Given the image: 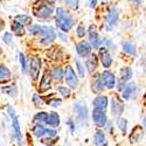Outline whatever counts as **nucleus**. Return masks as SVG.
I'll list each match as a JSON object with an SVG mask.
<instances>
[{
  "instance_id": "a19ab883",
  "label": "nucleus",
  "mask_w": 146,
  "mask_h": 146,
  "mask_svg": "<svg viewBox=\"0 0 146 146\" xmlns=\"http://www.w3.org/2000/svg\"><path fill=\"white\" fill-rule=\"evenodd\" d=\"M4 41H5L7 44H11V43H12V36H11V33H5V35H4Z\"/></svg>"
},
{
  "instance_id": "0eeeda50",
  "label": "nucleus",
  "mask_w": 146,
  "mask_h": 146,
  "mask_svg": "<svg viewBox=\"0 0 146 146\" xmlns=\"http://www.w3.org/2000/svg\"><path fill=\"white\" fill-rule=\"evenodd\" d=\"M29 74L32 76L33 80H36L39 76V72H40V68H41V61L39 57H32L31 60V63H29Z\"/></svg>"
},
{
  "instance_id": "423d86ee",
  "label": "nucleus",
  "mask_w": 146,
  "mask_h": 146,
  "mask_svg": "<svg viewBox=\"0 0 146 146\" xmlns=\"http://www.w3.org/2000/svg\"><path fill=\"white\" fill-rule=\"evenodd\" d=\"M41 36H42L41 42L43 44H49L55 40L56 34H55V32H54V29L52 27H42Z\"/></svg>"
},
{
  "instance_id": "c85d7f7f",
  "label": "nucleus",
  "mask_w": 146,
  "mask_h": 146,
  "mask_svg": "<svg viewBox=\"0 0 146 146\" xmlns=\"http://www.w3.org/2000/svg\"><path fill=\"white\" fill-rule=\"evenodd\" d=\"M120 80H123V81H129L131 77H132V70L130 68H123L120 70Z\"/></svg>"
},
{
  "instance_id": "bb28decb",
  "label": "nucleus",
  "mask_w": 146,
  "mask_h": 146,
  "mask_svg": "<svg viewBox=\"0 0 146 146\" xmlns=\"http://www.w3.org/2000/svg\"><path fill=\"white\" fill-rule=\"evenodd\" d=\"M50 75H52V78H53V80H55V81H60L61 78H62V76H63L62 68H60V67H55V68L52 70Z\"/></svg>"
},
{
  "instance_id": "9b49d317",
  "label": "nucleus",
  "mask_w": 146,
  "mask_h": 146,
  "mask_svg": "<svg viewBox=\"0 0 146 146\" xmlns=\"http://www.w3.org/2000/svg\"><path fill=\"white\" fill-rule=\"evenodd\" d=\"M105 87L109 88V89H112L115 87V83H116V78H115V75L112 74L111 71H104L103 74L101 75Z\"/></svg>"
},
{
  "instance_id": "ddd939ff",
  "label": "nucleus",
  "mask_w": 146,
  "mask_h": 146,
  "mask_svg": "<svg viewBox=\"0 0 146 146\" xmlns=\"http://www.w3.org/2000/svg\"><path fill=\"white\" fill-rule=\"evenodd\" d=\"M50 84H52V75H50V72L46 71L43 74V76H42L41 82H40V92L47 91L50 88Z\"/></svg>"
},
{
  "instance_id": "c756f323",
  "label": "nucleus",
  "mask_w": 146,
  "mask_h": 146,
  "mask_svg": "<svg viewBox=\"0 0 146 146\" xmlns=\"http://www.w3.org/2000/svg\"><path fill=\"white\" fill-rule=\"evenodd\" d=\"M31 18L28 15H18L15 17L14 21L18 23H21V25H27V23H31Z\"/></svg>"
},
{
  "instance_id": "1a4fd4ad",
  "label": "nucleus",
  "mask_w": 146,
  "mask_h": 146,
  "mask_svg": "<svg viewBox=\"0 0 146 146\" xmlns=\"http://www.w3.org/2000/svg\"><path fill=\"white\" fill-rule=\"evenodd\" d=\"M76 52L81 57H87L91 53V46L86 41H81L76 44Z\"/></svg>"
},
{
  "instance_id": "2f4dec72",
  "label": "nucleus",
  "mask_w": 146,
  "mask_h": 146,
  "mask_svg": "<svg viewBox=\"0 0 146 146\" xmlns=\"http://www.w3.org/2000/svg\"><path fill=\"white\" fill-rule=\"evenodd\" d=\"M64 4L72 11H76L78 8V0H64Z\"/></svg>"
},
{
  "instance_id": "79ce46f5",
  "label": "nucleus",
  "mask_w": 146,
  "mask_h": 146,
  "mask_svg": "<svg viewBox=\"0 0 146 146\" xmlns=\"http://www.w3.org/2000/svg\"><path fill=\"white\" fill-rule=\"evenodd\" d=\"M124 83H125V81H123V80H119L118 81V90H123L124 89Z\"/></svg>"
},
{
  "instance_id": "4468645a",
  "label": "nucleus",
  "mask_w": 146,
  "mask_h": 146,
  "mask_svg": "<svg viewBox=\"0 0 146 146\" xmlns=\"http://www.w3.org/2000/svg\"><path fill=\"white\" fill-rule=\"evenodd\" d=\"M94 106L96 109H101V110H105V108L108 106V97L106 96H98L96 97L92 102Z\"/></svg>"
},
{
  "instance_id": "aec40b11",
  "label": "nucleus",
  "mask_w": 146,
  "mask_h": 146,
  "mask_svg": "<svg viewBox=\"0 0 146 146\" xmlns=\"http://www.w3.org/2000/svg\"><path fill=\"white\" fill-rule=\"evenodd\" d=\"M87 69L89 72H94L96 69H97V66H98V60H97L96 56H90L88 60H87Z\"/></svg>"
},
{
  "instance_id": "6e6552de",
  "label": "nucleus",
  "mask_w": 146,
  "mask_h": 146,
  "mask_svg": "<svg viewBox=\"0 0 146 146\" xmlns=\"http://www.w3.org/2000/svg\"><path fill=\"white\" fill-rule=\"evenodd\" d=\"M111 110H112V115L118 117L121 115L124 110V104L121 102V100L119 98L118 96H113L112 97V106H111Z\"/></svg>"
},
{
  "instance_id": "39448f33",
  "label": "nucleus",
  "mask_w": 146,
  "mask_h": 146,
  "mask_svg": "<svg viewBox=\"0 0 146 146\" xmlns=\"http://www.w3.org/2000/svg\"><path fill=\"white\" fill-rule=\"evenodd\" d=\"M92 119H94L95 125H97L98 127H103L106 124V115L101 109L95 108V110L92 112Z\"/></svg>"
},
{
  "instance_id": "58836bf2",
  "label": "nucleus",
  "mask_w": 146,
  "mask_h": 146,
  "mask_svg": "<svg viewBox=\"0 0 146 146\" xmlns=\"http://www.w3.org/2000/svg\"><path fill=\"white\" fill-rule=\"evenodd\" d=\"M77 35L80 36V38H83V36L86 35V28H84L83 25H80L77 27Z\"/></svg>"
},
{
  "instance_id": "de8ad7c7",
  "label": "nucleus",
  "mask_w": 146,
  "mask_h": 146,
  "mask_svg": "<svg viewBox=\"0 0 146 146\" xmlns=\"http://www.w3.org/2000/svg\"><path fill=\"white\" fill-rule=\"evenodd\" d=\"M0 53H1V48H0Z\"/></svg>"
},
{
  "instance_id": "c03bdc74",
  "label": "nucleus",
  "mask_w": 146,
  "mask_h": 146,
  "mask_svg": "<svg viewBox=\"0 0 146 146\" xmlns=\"http://www.w3.org/2000/svg\"><path fill=\"white\" fill-rule=\"evenodd\" d=\"M4 25H5L4 21H3L1 19H0V31H1V28H4Z\"/></svg>"
},
{
  "instance_id": "412c9836",
  "label": "nucleus",
  "mask_w": 146,
  "mask_h": 146,
  "mask_svg": "<svg viewBox=\"0 0 146 146\" xmlns=\"http://www.w3.org/2000/svg\"><path fill=\"white\" fill-rule=\"evenodd\" d=\"M92 90L96 91V92H102L104 90V82L102 80V77H97L94 83H92Z\"/></svg>"
},
{
  "instance_id": "b1692460",
  "label": "nucleus",
  "mask_w": 146,
  "mask_h": 146,
  "mask_svg": "<svg viewBox=\"0 0 146 146\" xmlns=\"http://www.w3.org/2000/svg\"><path fill=\"white\" fill-rule=\"evenodd\" d=\"M12 31H13V33L18 36H21L25 34V28H23V25H21V23H18V22H13V25H12Z\"/></svg>"
},
{
  "instance_id": "7ed1b4c3",
  "label": "nucleus",
  "mask_w": 146,
  "mask_h": 146,
  "mask_svg": "<svg viewBox=\"0 0 146 146\" xmlns=\"http://www.w3.org/2000/svg\"><path fill=\"white\" fill-rule=\"evenodd\" d=\"M7 111L9 113V116L12 117V127H13V132H14V137L18 141L21 140V131H20V125H19V119L15 116V112L13 110L12 106H7Z\"/></svg>"
},
{
  "instance_id": "dca6fc26",
  "label": "nucleus",
  "mask_w": 146,
  "mask_h": 146,
  "mask_svg": "<svg viewBox=\"0 0 146 146\" xmlns=\"http://www.w3.org/2000/svg\"><path fill=\"white\" fill-rule=\"evenodd\" d=\"M11 78H12L11 71L4 64H0V83L8 82V81H11Z\"/></svg>"
},
{
  "instance_id": "e433bc0d",
  "label": "nucleus",
  "mask_w": 146,
  "mask_h": 146,
  "mask_svg": "<svg viewBox=\"0 0 146 146\" xmlns=\"http://www.w3.org/2000/svg\"><path fill=\"white\" fill-rule=\"evenodd\" d=\"M19 61H20V63H21V68H22V70L26 72V61H25V56H23L22 53L19 54Z\"/></svg>"
},
{
  "instance_id": "5701e85b",
  "label": "nucleus",
  "mask_w": 146,
  "mask_h": 146,
  "mask_svg": "<svg viewBox=\"0 0 146 146\" xmlns=\"http://www.w3.org/2000/svg\"><path fill=\"white\" fill-rule=\"evenodd\" d=\"M135 90H136L135 84H133V83H129L127 86H126V88L124 89V91H123V98L124 100H129L130 97H131V95L135 92Z\"/></svg>"
},
{
  "instance_id": "9d476101",
  "label": "nucleus",
  "mask_w": 146,
  "mask_h": 146,
  "mask_svg": "<svg viewBox=\"0 0 146 146\" xmlns=\"http://www.w3.org/2000/svg\"><path fill=\"white\" fill-rule=\"evenodd\" d=\"M100 58H101V62L102 64L105 67V68H110L111 64H112V58L110 56V54H109L108 49L105 47L101 48L100 49Z\"/></svg>"
},
{
  "instance_id": "f257e3e1",
  "label": "nucleus",
  "mask_w": 146,
  "mask_h": 146,
  "mask_svg": "<svg viewBox=\"0 0 146 146\" xmlns=\"http://www.w3.org/2000/svg\"><path fill=\"white\" fill-rule=\"evenodd\" d=\"M56 25L63 32H68L72 27V25H74V20H72V18L63 8H57V11H56Z\"/></svg>"
},
{
  "instance_id": "37998d69",
  "label": "nucleus",
  "mask_w": 146,
  "mask_h": 146,
  "mask_svg": "<svg viewBox=\"0 0 146 146\" xmlns=\"http://www.w3.org/2000/svg\"><path fill=\"white\" fill-rule=\"evenodd\" d=\"M96 4H97V0H91L90 6H91V7H95V6H96Z\"/></svg>"
},
{
  "instance_id": "4be33fe9",
  "label": "nucleus",
  "mask_w": 146,
  "mask_h": 146,
  "mask_svg": "<svg viewBox=\"0 0 146 146\" xmlns=\"http://www.w3.org/2000/svg\"><path fill=\"white\" fill-rule=\"evenodd\" d=\"M121 46H123V49L125 53L130 54V55H136V47L135 44H133L132 42H129V41H124L123 43H121Z\"/></svg>"
},
{
  "instance_id": "393cba45",
  "label": "nucleus",
  "mask_w": 146,
  "mask_h": 146,
  "mask_svg": "<svg viewBox=\"0 0 146 146\" xmlns=\"http://www.w3.org/2000/svg\"><path fill=\"white\" fill-rule=\"evenodd\" d=\"M47 117H48L47 112H39V113H36L34 116L33 123H35V124H42V123H44V121H46Z\"/></svg>"
},
{
  "instance_id": "72a5a7b5",
  "label": "nucleus",
  "mask_w": 146,
  "mask_h": 146,
  "mask_svg": "<svg viewBox=\"0 0 146 146\" xmlns=\"http://www.w3.org/2000/svg\"><path fill=\"white\" fill-rule=\"evenodd\" d=\"M29 32L34 35H41V32H42V26H39V25H32L29 27Z\"/></svg>"
},
{
  "instance_id": "ea45409f",
  "label": "nucleus",
  "mask_w": 146,
  "mask_h": 146,
  "mask_svg": "<svg viewBox=\"0 0 146 146\" xmlns=\"http://www.w3.org/2000/svg\"><path fill=\"white\" fill-rule=\"evenodd\" d=\"M48 104H50L52 106L56 108V106H58V105L61 104V100H57V98H53V100H49V101H48Z\"/></svg>"
},
{
  "instance_id": "f3484780",
  "label": "nucleus",
  "mask_w": 146,
  "mask_h": 146,
  "mask_svg": "<svg viewBox=\"0 0 146 146\" xmlns=\"http://www.w3.org/2000/svg\"><path fill=\"white\" fill-rule=\"evenodd\" d=\"M44 124L50 125V126H54V127L57 126V125L60 124V116H58L57 113H55V112L48 115V117H47V119H46V121H44Z\"/></svg>"
},
{
  "instance_id": "2eb2a0df",
  "label": "nucleus",
  "mask_w": 146,
  "mask_h": 146,
  "mask_svg": "<svg viewBox=\"0 0 146 146\" xmlns=\"http://www.w3.org/2000/svg\"><path fill=\"white\" fill-rule=\"evenodd\" d=\"M143 135H144V131L140 126H136L135 129H133L131 136H130V140L131 143H139L140 139L143 138Z\"/></svg>"
},
{
  "instance_id": "7c9ffc66",
  "label": "nucleus",
  "mask_w": 146,
  "mask_h": 146,
  "mask_svg": "<svg viewBox=\"0 0 146 146\" xmlns=\"http://www.w3.org/2000/svg\"><path fill=\"white\" fill-rule=\"evenodd\" d=\"M1 91L5 92L6 95L8 96H12V97H14L17 95V88L14 86H9V87H4L1 88Z\"/></svg>"
},
{
  "instance_id": "f8f14e48",
  "label": "nucleus",
  "mask_w": 146,
  "mask_h": 146,
  "mask_svg": "<svg viewBox=\"0 0 146 146\" xmlns=\"http://www.w3.org/2000/svg\"><path fill=\"white\" fill-rule=\"evenodd\" d=\"M89 36H90V42L92 44L94 48H98L101 44V39H100V35L97 33V28L96 26H90L89 28Z\"/></svg>"
},
{
  "instance_id": "a211bd4d",
  "label": "nucleus",
  "mask_w": 146,
  "mask_h": 146,
  "mask_svg": "<svg viewBox=\"0 0 146 146\" xmlns=\"http://www.w3.org/2000/svg\"><path fill=\"white\" fill-rule=\"evenodd\" d=\"M106 22L109 23L110 26H113L117 23V20H118V12L113 8V9H110V12L106 14Z\"/></svg>"
},
{
  "instance_id": "6ab92c4d",
  "label": "nucleus",
  "mask_w": 146,
  "mask_h": 146,
  "mask_svg": "<svg viewBox=\"0 0 146 146\" xmlns=\"http://www.w3.org/2000/svg\"><path fill=\"white\" fill-rule=\"evenodd\" d=\"M74 110H75V112L77 113V116H78L81 119H87V117H88V109L84 106V105H82V104H76V105L74 106Z\"/></svg>"
},
{
  "instance_id": "f704fd0d",
  "label": "nucleus",
  "mask_w": 146,
  "mask_h": 146,
  "mask_svg": "<svg viewBox=\"0 0 146 146\" xmlns=\"http://www.w3.org/2000/svg\"><path fill=\"white\" fill-rule=\"evenodd\" d=\"M58 91L63 97H69L70 96V89L67 87H58Z\"/></svg>"
},
{
  "instance_id": "cd10ccee",
  "label": "nucleus",
  "mask_w": 146,
  "mask_h": 146,
  "mask_svg": "<svg viewBox=\"0 0 146 146\" xmlns=\"http://www.w3.org/2000/svg\"><path fill=\"white\" fill-rule=\"evenodd\" d=\"M46 130H47V129H44L41 124H36V126H35L34 130H33V133H34L35 137L41 138V137H43V136L46 135Z\"/></svg>"
},
{
  "instance_id": "a18cd8bd",
  "label": "nucleus",
  "mask_w": 146,
  "mask_h": 146,
  "mask_svg": "<svg viewBox=\"0 0 146 146\" xmlns=\"http://www.w3.org/2000/svg\"><path fill=\"white\" fill-rule=\"evenodd\" d=\"M135 4H137V5H139V4H141V0H132Z\"/></svg>"
},
{
  "instance_id": "f03ea898",
  "label": "nucleus",
  "mask_w": 146,
  "mask_h": 146,
  "mask_svg": "<svg viewBox=\"0 0 146 146\" xmlns=\"http://www.w3.org/2000/svg\"><path fill=\"white\" fill-rule=\"evenodd\" d=\"M54 12V8L52 5H48L47 1H43V0H39V3H36L34 5L33 8V13L35 17H38L40 19H47L49 18Z\"/></svg>"
},
{
  "instance_id": "473e14b6",
  "label": "nucleus",
  "mask_w": 146,
  "mask_h": 146,
  "mask_svg": "<svg viewBox=\"0 0 146 146\" xmlns=\"http://www.w3.org/2000/svg\"><path fill=\"white\" fill-rule=\"evenodd\" d=\"M117 125H118V127L120 129V131L126 132V129H127V121H126V119L119 118V119L117 120Z\"/></svg>"
},
{
  "instance_id": "a878e982",
  "label": "nucleus",
  "mask_w": 146,
  "mask_h": 146,
  "mask_svg": "<svg viewBox=\"0 0 146 146\" xmlns=\"http://www.w3.org/2000/svg\"><path fill=\"white\" fill-rule=\"evenodd\" d=\"M95 144L96 145H105L106 141H105V136L102 131H97L95 133Z\"/></svg>"
},
{
  "instance_id": "49530a36",
  "label": "nucleus",
  "mask_w": 146,
  "mask_h": 146,
  "mask_svg": "<svg viewBox=\"0 0 146 146\" xmlns=\"http://www.w3.org/2000/svg\"><path fill=\"white\" fill-rule=\"evenodd\" d=\"M49 1H50V3H54V1H55V0H49Z\"/></svg>"
},
{
  "instance_id": "4c0bfd02",
  "label": "nucleus",
  "mask_w": 146,
  "mask_h": 146,
  "mask_svg": "<svg viewBox=\"0 0 146 146\" xmlns=\"http://www.w3.org/2000/svg\"><path fill=\"white\" fill-rule=\"evenodd\" d=\"M33 102L35 103V105H43V101H42V98L39 96V95H34L33 96Z\"/></svg>"
},
{
  "instance_id": "c9c22d12",
  "label": "nucleus",
  "mask_w": 146,
  "mask_h": 146,
  "mask_svg": "<svg viewBox=\"0 0 146 146\" xmlns=\"http://www.w3.org/2000/svg\"><path fill=\"white\" fill-rule=\"evenodd\" d=\"M75 62H76V66H77V70H78L80 76L81 77H84V67H83V64L81 63L80 60H75Z\"/></svg>"
},
{
  "instance_id": "20e7f679",
  "label": "nucleus",
  "mask_w": 146,
  "mask_h": 146,
  "mask_svg": "<svg viewBox=\"0 0 146 146\" xmlns=\"http://www.w3.org/2000/svg\"><path fill=\"white\" fill-rule=\"evenodd\" d=\"M64 80H66V83L69 86V88L71 89H76L77 84H78V80H77V76L75 74V71L72 70V68L70 66H67L66 68V71H64Z\"/></svg>"
}]
</instances>
